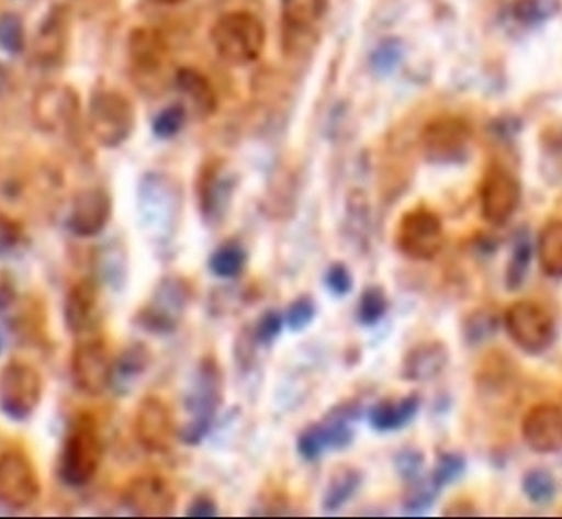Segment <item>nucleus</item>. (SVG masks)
<instances>
[{
  "instance_id": "obj_39",
  "label": "nucleus",
  "mask_w": 562,
  "mask_h": 519,
  "mask_svg": "<svg viewBox=\"0 0 562 519\" xmlns=\"http://www.w3.org/2000/svg\"><path fill=\"white\" fill-rule=\"evenodd\" d=\"M402 44L397 40H386L371 55V68L378 71L379 76H389V74L396 70L400 60H402Z\"/></svg>"
},
{
  "instance_id": "obj_5",
  "label": "nucleus",
  "mask_w": 562,
  "mask_h": 519,
  "mask_svg": "<svg viewBox=\"0 0 562 519\" xmlns=\"http://www.w3.org/2000/svg\"><path fill=\"white\" fill-rule=\"evenodd\" d=\"M44 383L34 365L12 360L0 372V410L12 420L23 422L34 415L42 402Z\"/></svg>"
},
{
  "instance_id": "obj_23",
  "label": "nucleus",
  "mask_w": 562,
  "mask_h": 519,
  "mask_svg": "<svg viewBox=\"0 0 562 519\" xmlns=\"http://www.w3.org/2000/svg\"><path fill=\"white\" fill-rule=\"evenodd\" d=\"M150 364V353L145 346L134 343L126 347L115 360H113V373H111V388L121 394H126L134 386L137 377L147 372Z\"/></svg>"
},
{
  "instance_id": "obj_43",
  "label": "nucleus",
  "mask_w": 562,
  "mask_h": 519,
  "mask_svg": "<svg viewBox=\"0 0 562 519\" xmlns=\"http://www.w3.org/2000/svg\"><path fill=\"white\" fill-rule=\"evenodd\" d=\"M281 330H283V317L278 312H274V309H270V312L262 314L259 320H257L254 338L261 346H272L278 340Z\"/></svg>"
},
{
  "instance_id": "obj_17",
  "label": "nucleus",
  "mask_w": 562,
  "mask_h": 519,
  "mask_svg": "<svg viewBox=\"0 0 562 519\" xmlns=\"http://www.w3.org/2000/svg\"><path fill=\"white\" fill-rule=\"evenodd\" d=\"M113 201L103 188H87L71 201L68 229L79 238L97 237L108 227Z\"/></svg>"
},
{
  "instance_id": "obj_38",
  "label": "nucleus",
  "mask_w": 562,
  "mask_h": 519,
  "mask_svg": "<svg viewBox=\"0 0 562 519\" xmlns=\"http://www.w3.org/2000/svg\"><path fill=\"white\" fill-rule=\"evenodd\" d=\"M463 471H465V458L454 454V452H448L439 458V462L429 476L437 486L445 487L458 481L463 475Z\"/></svg>"
},
{
  "instance_id": "obj_4",
  "label": "nucleus",
  "mask_w": 562,
  "mask_h": 519,
  "mask_svg": "<svg viewBox=\"0 0 562 519\" xmlns=\"http://www.w3.org/2000/svg\"><path fill=\"white\" fill-rule=\"evenodd\" d=\"M90 135L105 148L121 147L134 132L135 111L128 98L115 90H100L90 100Z\"/></svg>"
},
{
  "instance_id": "obj_31",
  "label": "nucleus",
  "mask_w": 562,
  "mask_h": 519,
  "mask_svg": "<svg viewBox=\"0 0 562 519\" xmlns=\"http://www.w3.org/2000/svg\"><path fill=\"white\" fill-rule=\"evenodd\" d=\"M521 489L530 503H535L538 507H546L548 503L555 499L557 484L546 469H532L524 476Z\"/></svg>"
},
{
  "instance_id": "obj_19",
  "label": "nucleus",
  "mask_w": 562,
  "mask_h": 519,
  "mask_svg": "<svg viewBox=\"0 0 562 519\" xmlns=\"http://www.w3.org/2000/svg\"><path fill=\"white\" fill-rule=\"evenodd\" d=\"M102 315L100 287L92 278H83L68 291L65 301L66 328L71 334H90L98 327Z\"/></svg>"
},
{
  "instance_id": "obj_21",
  "label": "nucleus",
  "mask_w": 562,
  "mask_h": 519,
  "mask_svg": "<svg viewBox=\"0 0 562 519\" xmlns=\"http://www.w3.org/2000/svg\"><path fill=\"white\" fill-rule=\"evenodd\" d=\"M175 87L186 98V102L192 103V110L198 115L209 116L216 111V92L201 71L182 68L175 76Z\"/></svg>"
},
{
  "instance_id": "obj_16",
  "label": "nucleus",
  "mask_w": 562,
  "mask_h": 519,
  "mask_svg": "<svg viewBox=\"0 0 562 519\" xmlns=\"http://www.w3.org/2000/svg\"><path fill=\"white\" fill-rule=\"evenodd\" d=\"M77 115H79V98L70 87L47 84L34 97V122L47 134H57L71 128Z\"/></svg>"
},
{
  "instance_id": "obj_22",
  "label": "nucleus",
  "mask_w": 562,
  "mask_h": 519,
  "mask_svg": "<svg viewBox=\"0 0 562 519\" xmlns=\"http://www.w3.org/2000/svg\"><path fill=\"white\" fill-rule=\"evenodd\" d=\"M420 409V398L409 394L400 402H379L370 410L371 428L381 433L397 431L405 428Z\"/></svg>"
},
{
  "instance_id": "obj_48",
  "label": "nucleus",
  "mask_w": 562,
  "mask_h": 519,
  "mask_svg": "<svg viewBox=\"0 0 562 519\" xmlns=\"http://www.w3.org/2000/svg\"><path fill=\"white\" fill-rule=\"evenodd\" d=\"M0 349H2V341H0Z\"/></svg>"
},
{
  "instance_id": "obj_6",
  "label": "nucleus",
  "mask_w": 562,
  "mask_h": 519,
  "mask_svg": "<svg viewBox=\"0 0 562 519\" xmlns=\"http://www.w3.org/2000/svg\"><path fill=\"white\" fill-rule=\"evenodd\" d=\"M192 301V289L179 277H167L154 289L147 306L137 315L140 328L154 334H171L179 328Z\"/></svg>"
},
{
  "instance_id": "obj_25",
  "label": "nucleus",
  "mask_w": 562,
  "mask_h": 519,
  "mask_svg": "<svg viewBox=\"0 0 562 519\" xmlns=\"http://www.w3.org/2000/svg\"><path fill=\"white\" fill-rule=\"evenodd\" d=\"M537 256L540 269L550 278H562V219L543 227L538 235Z\"/></svg>"
},
{
  "instance_id": "obj_18",
  "label": "nucleus",
  "mask_w": 562,
  "mask_h": 519,
  "mask_svg": "<svg viewBox=\"0 0 562 519\" xmlns=\"http://www.w3.org/2000/svg\"><path fill=\"white\" fill-rule=\"evenodd\" d=\"M527 447L538 454H555L562 450V409L559 405H535L521 422Z\"/></svg>"
},
{
  "instance_id": "obj_34",
  "label": "nucleus",
  "mask_w": 562,
  "mask_h": 519,
  "mask_svg": "<svg viewBox=\"0 0 562 519\" xmlns=\"http://www.w3.org/2000/svg\"><path fill=\"white\" fill-rule=\"evenodd\" d=\"M186 119H188V111L182 103L169 105L154 119V135L158 139H173L175 135H179L184 128Z\"/></svg>"
},
{
  "instance_id": "obj_46",
  "label": "nucleus",
  "mask_w": 562,
  "mask_h": 519,
  "mask_svg": "<svg viewBox=\"0 0 562 519\" xmlns=\"http://www.w3.org/2000/svg\"><path fill=\"white\" fill-rule=\"evenodd\" d=\"M186 516H190V518H216V503H214L209 495H198V497L188 505Z\"/></svg>"
},
{
  "instance_id": "obj_45",
  "label": "nucleus",
  "mask_w": 562,
  "mask_h": 519,
  "mask_svg": "<svg viewBox=\"0 0 562 519\" xmlns=\"http://www.w3.org/2000/svg\"><path fill=\"white\" fill-rule=\"evenodd\" d=\"M424 467V455L415 449H405L396 455V469L405 481H416Z\"/></svg>"
},
{
  "instance_id": "obj_9",
  "label": "nucleus",
  "mask_w": 562,
  "mask_h": 519,
  "mask_svg": "<svg viewBox=\"0 0 562 519\" xmlns=\"http://www.w3.org/2000/svg\"><path fill=\"white\" fill-rule=\"evenodd\" d=\"M40 478L33 462L20 450L0 455V503L12 510L33 507L40 497Z\"/></svg>"
},
{
  "instance_id": "obj_33",
  "label": "nucleus",
  "mask_w": 562,
  "mask_h": 519,
  "mask_svg": "<svg viewBox=\"0 0 562 519\" xmlns=\"http://www.w3.org/2000/svg\"><path fill=\"white\" fill-rule=\"evenodd\" d=\"M441 494V487L437 486L431 476L422 481L420 476L413 481V486L403 497V507L411 514H420L434 505L437 495Z\"/></svg>"
},
{
  "instance_id": "obj_29",
  "label": "nucleus",
  "mask_w": 562,
  "mask_h": 519,
  "mask_svg": "<svg viewBox=\"0 0 562 519\" xmlns=\"http://www.w3.org/2000/svg\"><path fill=\"white\" fill-rule=\"evenodd\" d=\"M325 12V0H281V13L291 29H310Z\"/></svg>"
},
{
  "instance_id": "obj_26",
  "label": "nucleus",
  "mask_w": 562,
  "mask_h": 519,
  "mask_svg": "<svg viewBox=\"0 0 562 519\" xmlns=\"http://www.w3.org/2000/svg\"><path fill=\"white\" fill-rule=\"evenodd\" d=\"M362 484L360 471L352 467H341L334 473L333 478L326 484L325 495H323V508L328 512H334L344 507L352 495L357 494L358 487Z\"/></svg>"
},
{
  "instance_id": "obj_14",
  "label": "nucleus",
  "mask_w": 562,
  "mask_h": 519,
  "mask_svg": "<svg viewBox=\"0 0 562 519\" xmlns=\"http://www.w3.org/2000/svg\"><path fill=\"white\" fill-rule=\"evenodd\" d=\"M521 187L518 179L503 167L487 169L480 184V208L482 216L495 225H505L518 211Z\"/></svg>"
},
{
  "instance_id": "obj_36",
  "label": "nucleus",
  "mask_w": 562,
  "mask_h": 519,
  "mask_svg": "<svg viewBox=\"0 0 562 519\" xmlns=\"http://www.w3.org/2000/svg\"><path fill=\"white\" fill-rule=\"evenodd\" d=\"M557 10V0H518L514 7V15L519 23L532 26L548 20Z\"/></svg>"
},
{
  "instance_id": "obj_20",
  "label": "nucleus",
  "mask_w": 562,
  "mask_h": 519,
  "mask_svg": "<svg viewBox=\"0 0 562 519\" xmlns=\"http://www.w3.org/2000/svg\"><path fill=\"white\" fill-rule=\"evenodd\" d=\"M448 364V349L441 341H426L411 349L403 360V377L415 383H426L439 377Z\"/></svg>"
},
{
  "instance_id": "obj_12",
  "label": "nucleus",
  "mask_w": 562,
  "mask_h": 519,
  "mask_svg": "<svg viewBox=\"0 0 562 519\" xmlns=\"http://www.w3.org/2000/svg\"><path fill=\"white\" fill-rule=\"evenodd\" d=\"M471 143V128L454 116L429 122L422 134L424 155L434 163H460L465 160Z\"/></svg>"
},
{
  "instance_id": "obj_10",
  "label": "nucleus",
  "mask_w": 562,
  "mask_h": 519,
  "mask_svg": "<svg viewBox=\"0 0 562 519\" xmlns=\"http://www.w3.org/2000/svg\"><path fill=\"white\" fill-rule=\"evenodd\" d=\"M135 437L150 454H167L179 437L173 410L161 398L147 396L135 410Z\"/></svg>"
},
{
  "instance_id": "obj_3",
  "label": "nucleus",
  "mask_w": 562,
  "mask_h": 519,
  "mask_svg": "<svg viewBox=\"0 0 562 519\" xmlns=\"http://www.w3.org/2000/svg\"><path fill=\"white\" fill-rule=\"evenodd\" d=\"M103 444L98 433L97 424L83 418L77 420L66 437L65 447L60 452L58 475L66 486L83 487L97 476L102 465Z\"/></svg>"
},
{
  "instance_id": "obj_30",
  "label": "nucleus",
  "mask_w": 562,
  "mask_h": 519,
  "mask_svg": "<svg viewBox=\"0 0 562 519\" xmlns=\"http://www.w3.org/2000/svg\"><path fill=\"white\" fill-rule=\"evenodd\" d=\"M530 259H532V244H530L529 235L519 233L514 250H512L510 263L506 269V287L510 291L521 287L529 270Z\"/></svg>"
},
{
  "instance_id": "obj_15",
  "label": "nucleus",
  "mask_w": 562,
  "mask_h": 519,
  "mask_svg": "<svg viewBox=\"0 0 562 519\" xmlns=\"http://www.w3.org/2000/svg\"><path fill=\"white\" fill-rule=\"evenodd\" d=\"M122 503L137 518H166L173 514L177 494L161 476H137L124 489Z\"/></svg>"
},
{
  "instance_id": "obj_41",
  "label": "nucleus",
  "mask_w": 562,
  "mask_h": 519,
  "mask_svg": "<svg viewBox=\"0 0 562 519\" xmlns=\"http://www.w3.org/2000/svg\"><path fill=\"white\" fill-rule=\"evenodd\" d=\"M296 449L306 462H315V460H319L321 455L328 452L325 437L321 433L319 424H314V426H310V428L302 431L299 442H296Z\"/></svg>"
},
{
  "instance_id": "obj_44",
  "label": "nucleus",
  "mask_w": 562,
  "mask_h": 519,
  "mask_svg": "<svg viewBox=\"0 0 562 519\" xmlns=\"http://www.w3.org/2000/svg\"><path fill=\"white\" fill-rule=\"evenodd\" d=\"M325 285L334 296H347L352 291V277L344 263H334L326 270Z\"/></svg>"
},
{
  "instance_id": "obj_8",
  "label": "nucleus",
  "mask_w": 562,
  "mask_h": 519,
  "mask_svg": "<svg viewBox=\"0 0 562 519\" xmlns=\"http://www.w3.org/2000/svg\"><path fill=\"white\" fill-rule=\"evenodd\" d=\"M505 327L510 340L527 354H542L555 336L551 315L529 301L516 302L506 309Z\"/></svg>"
},
{
  "instance_id": "obj_40",
  "label": "nucleus",
  "mask_w": 562,
  "mask_h": 519,
  "mask_svg": "<svg viewBox=\"0 0 562 519\" xmlns=\"http://www.w3.org/2000/svg\"><path fill=\"white\" fill-rule=\"evenodd\" d=\"M23 238H25L23 227L0 211V259L12 256L13 251L23 244Z\"/></svg>"
},
{
  "instance_id": "obj_42",
  "label": "nucleus",
  "mask_w": 562,
  "mask_h": 519,
  "mask_svg": "<svg viewBox=\"0 0 562 519\" xmlns=\"http://www.w3.org/2000/svg\"><path fill=\"white\" fill-rule=\"evenodd\" d=\"M315 314H317L315 302L312 301V298H307V296H301V298H296V301L289 306L285 323H288V327L291 328V330L299 332V330H304V328L312 325V320L315 319Z\"/></svg>"
},
{
  "instance_id": "obj_47",
  "label": "nucleus",
  "mask_w": 562,
  "mask_h": 519,
  "mask_svg": "<svg viewBox=\"0 0 562 519\" xmlns=\"http://www.w3.org/2000/svg\"><path fill=\"white\" fill-rule=\"evenodd\" d=\"M160 2H164V4H179L182 0H160Z\"/></svg>"
},
{
  "instance_id": "obj_24",
  "label": "nucleus",
  "mask_w": 562,
  "mask_h": 519,
  "mask_svg": "<svg viewBox=\"0 0 562 519\" xmlns=\"http://www.w3.org/2000/svg\"><path fill=\"white\" fill-rule=\"evenodd\" d=\"M66 45L65 18L55 12L45 20L36 38V58L42 65H57Z\"/></svg>"
},
{
  "instance_id": "obj_2",
  "label": "nucleus",
  "mask_w": 562,
  "mask_h": 519,
  "mask_svg": "<svg viewBox=\"0 0 562 519\" xmlns=\"http://www.w3.org/2000/svg\"><path fill=\"white\" fill-rule=\"evenodd\" d=\"M265 26L249 12H229L212 29V44L227 65L244 66L259 58L265 47Z\"/></svg>"
},
{
  "instance_id": "obj_7",
  "label": "nucleus",
  "mask_w": 562,
  "mask_h": 519,
  "mask_svg": "<svg viewBox=\"0 0 562 519\" xmlns=\"http://www.w3.org/2000/svg\"><path fill=\"white\" fill-rule=\"evenodd\" d=\"M445 240L441 218L428 208L407 212L397 224V250L413 261H431L441 253Z\"/></svg>"
},
{
  "instance_id": "obj_13",
  "label": "nucleus",
  "mask_w": 562,
  "mask_h": 519,
  "mask_svg": "<svg viewBox=\"0 0 562 519\" xmlns=\"http://www.w3.org/2000/svg\"><path fill=\"white\" fill-rule=\"evenodd\" d=\"M235 174L224 161H205L198 177V201L201 216L206 224L224 222L235 193Z\"/></svg>"
},
{
  "instance_id": "obj_11",
  "label": "nucleus",
  "mask_w": 562,
  "mask_h": 519,
  "mask_svg": "<svg viewBox=\"0 0 562 519\" xmlns=\"http://www.w3.org/2000/svg\"><path fill=\"white\" fill-rule=\"evenodd\" d=\"M71 381L85 396H102L111 386L113 359L102 340H83L71 354Z\"/></svg>"
},
{
  "instance_id": "obj_1",
  "label": "nucleus",
  "mask_w": 562,
  "mask_h": 519,
  "mask_svg": "<svg viewBox=\"0 0 562 519\" xmlns=\"http://www.w3.org/2000/svg\"><path fill=\"white\" fill-rule=\"evenodd\" d=\"M222 399H224V373L220 370L216 360L209 357L201 360L193 379L192 391L186 399V410L190 418L180 430V439L186 444H199L209 436Z\"/></svg>"
},
{
  "instance_id": "obj_32",
  "label": "nucleus",
  "mask_w": 562,
  "mask_h": 519,
  "mask_svg": "<svg viewBox=\"0 0 562 519\" xmlns=\"http://www.w3.org/2000/svg\"><path fill=\"white\" fill-rule=\"evenodd\" d=\"M389 309V298L384 293L383 287L379 285H371L366 289L360 302H358V320L364 325V327H373L378 325L379 320L383 319L384 314Z\"/></svg>"
},
{
  "instance_id": "obj_35",
  "label": "nucleus",
  "mask_w": 562,
  "mask_h": 519,
  "mask_svg": "<svg viewBox=\"0 0 562 519\" xmlns=\"http://www.w3.org/2000/svg\"><path fill=\"white\" fill-rule=\"evenodd\" d=\"M497 317L490 312H474L463 323V334L469 346H480L497 332Z\"/></svg>"
},
{
  "instance_id": "obj_27",
  "label": "nucleus",
  "mask_w": 562,
  "mask_h": 519,
  "mask_svg": "<svg viewBox=\"0 0 562 519\" xmlns=\"http://www.w3.org/2000/svg\"><path fill=\"white\" fill-rule=\"evenodd\" d=\"M246 264H248V251L237 240H227V242L222 244L212 253L211 261H209L212 274L224 278V280L240 277L244 269H246Z\"/></svg>"
},
{
  "instance_id": "obj_37",
  "label": "nucleus",
  "mask_w": 562,
  "mask_h": 519,
  "mask_svg": "<svg viewBox=\"0 0 562 519\" xmlns=\"http://www.w3.org/2000/svg\"><path fill=\"white\" fill-rule=\"evenodd\" d=\"M0 47L12 55L25 49V26L15 13L0 15Z\"/></svg>"
},
{
  "instance_id": "obj_28",
  "label": "nucleus",
  "mask_w": 562,
  "mask_h": 519,
  "mask_svg": "<svg viewBox=\"0 0 562 519\" xmlns=\"http://www.w3.org/2000/svg\"><path fill=\"white\" fill-rule=\"evenodd\" d=\"M130 52L134 58L135 66L139 68L143 74H150L158 70L161 66V44L160 38L150 31H137L132 36V44H130Z\"/></svg>"
}]
</instances>
